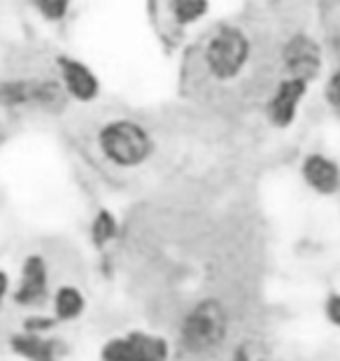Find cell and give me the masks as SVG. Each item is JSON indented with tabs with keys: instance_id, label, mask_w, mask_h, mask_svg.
Returning <instances> with one entry per match:
<instances>
[{
	"instance_id": "cell-1",
	"label": "cell",
	"mask_w": 340,
	"mask_h": 361,
	"mask_svg": "<svg viewBox=\"0 0 340 361\" xmlns=\"http://www.w3.org/2000/svg\"><path fill=\"white\" fill-rule=\"evenodd\" d=\"M96 147L114 168H138L154 152V137L140 121L112 119L98 128Z\"/></svg>"
},
{
	"instance_id": "cell-2",
	"label": "cell",
	"mask_w": 340,
	"mask_h": 361,
	"mask_svg": "<svg viewBox=\"0 0 340 361\" xmlns=\"http://www.w3.org/2000/svg\"><path fill=\"white\" fill-rule=\"evenodd\" d=\"M252 59V42L243 28L238 26H219L207 37L200 51L205 75L214 82H233L247 71Z\"/></svg>"
},
{
	"instance_id": "cell-3",
	"label": "cell",
	"mask_w": 340,
	"mask_h": 361,
	"mask_svg": "<svg viewBox=\"0 0 340 361\" xmlns=\"http://www.w3.org/2000/svg\"><path fill=\"white\" fill-rule=\"evenodd\" d=\"M322 47L312 35L296 33L282 44V68L287 78L312 82L322 71Z\"/></svg>"
},
{
	"instance_id": "cell-4",
	"label": "cell",
	"mask_w": 340,
	"mask_h": 361,
	"mask_svg": "<svg viewBox=\"0 0 340 361\" xmlns=\"http://www.w3.org/2000/svg\"><path fill=\"white\" fill-rule=\"evenodd\" d=\"M308 84L310 82L298 80V78L280 80V84L273 89V96L268 98V107H266L270 124L277 128H287L293 124V119H296V114H298V105L303 103V98H305Z\"/></svg>"
},
{
	"instance_id": "cell-5",
	"label": "cell",
	"mask_w": 340,
	"mask_h": 361,
	"mask_svg": "<svg viewBox=\"0 0 340 361\" xmlns=\"http://www.w3.org/2000/svg\"><path fill=\"white\" fill-rule=\"evenodd\" d=\"M224 334V312L214 303H203L189 314L184 324V341L191 350L212 348Z\"/></svg>"
},
{
	"instance_id": "cell-6",
	"label": "cell",
	"mask_w": 340,
	"mask_h": 361,
	"mask_svg": "<svg viewBox=\"0 0 340 361\" xmlns=\"http://www.w3.org/2000/svg\"><path fill=\"white\" fill-rule=\"evenodd\" d=\"M59 66V80H61V87L71 98L80 103H89L94 101L100 91V84L98 78L94 75V71L82 63V61L71 59V56H61L56 61Z\"/></svg>"
},
{
	"instance_id": "cell-7",
	"label": "cell",
	"mask_w": 340,
	"mask_h": 361,
	"mask_svg": "<svg viewBox=\"0 0 340 361\" xmlns=\"http://www.w3.org/2000/svg\"><path fill=\"white\" fill-rule=\"evenodd\" d=\"M105 361H166V345L159 338L128 336L110 343L105 350Z\"/></svg>"
},
{
	"instance_id": "cell-8",
	"label": "cell",
	"mask_w": 340,
	"mask_h": 361,
	"mask_svg": "<svg viewBox=\"0 0 340 361\" xmlns=\"http://www.w3.org/2000/svg\"><path fill=\"white\" fill-rule=\"evenodd\" d=\"M300 175H303L308 187L322 196H331L340 189L338 164L334 159H329L327 154H320V152H312V154H308L303 159Z\"/></svg>"
},
{
	"instance_id": "cell-9",
	"label": "cell",
	"mask_w": 340,
	"mask_h": 361,
	"mask_svg": "<svg viewBox=\"0 0 340 361\" xmlns=\"http://www.w3.org/2000/svg\"><path fill=\"white\" fill-rule=\"evenodd\" d=\"M44 264L42 259H28L26 266H24V282H21V289L17 294V301L19 303H33L37 301L42 294H44Z\"/></svg>"
},
{
	"instance_id": "cell-10",
	"label": "cell",
	"mask_w": 340,
	"mask_h": 361,
	"mask_svg": "<svg viewBox=\"0 0 340 361\" xmlns=\"http://www.w3.org/2000/svg\"><path fill=\"white\" fill-rule=\"evenodd\" d=\"M82 294L73 287H63L56 296V312L61 319H73L82 312Z\"/></svg>"
},
{
	"instance_id": "cell-11",
	"label": "cell",
	"mask_w": 340,
	"mask_h": 361,
	"mask_svg": "<svg viewBox=\"0 0 340 361\" xmlns=\"http://www.w3.org/2000/svg\"><path fill=\"white\" fill-rule=\"evenodd\" d=\"M205 12H207L205 0H177L173 5V14H175L177 24H191V21H198Z\"/></svg>"
},
{
	"instance_id": "cell-12",
	"label": "cell",
	"mask_w": 340,
	"mask_h": 361,
	"mask_svg": "<svg viewBox=\"0 0 340 361\" xmlns=\"http://www.w3.org/2000/svg\"><path fill=\"white\" fill-rule=\"evenodd\" d=\"M35 7L47 21H61L71 10V0H35Z\"/></svg>"
},
{
	"instance_id": "cell-13",
	"label": "cell",
	"mask_w": 340,
	"mask_h": 361,
	"mask_svg": "<svg viewBox=\"0 0 340 361\" xmlns=\"http://www.w3.org/2000/svg\"><path fill=\"white\" fill-rule=\"evenodd\" d=\"M17 350L21 352V355H26L35 361H49V357H51L49 345L44 341H37V338H24V341H19Z\"/></svg>"
},
{
	"instance_id": "cell-14",
	"label": "cell",
	"mask_w": 340,
	"mask_h": 361,
	"mask_svg": "<svg viewBox=\"0 0 340 361\" xmlns=\"http://www.w3.org/2000/svg\"><path fill=\"white\" fill-rule=\"evenodd\" d=\"M324 96H327L329 107L336 114H340V68L331 73V78L327 82V89H324Z\"/></svg>"
},
{
	"instance_id": "cell-15",
	"label": "cell",
	"mask_w": 340,
	"mask_h": 361,
	"mask_svg": "<svg viewBox=\"0 0 340 361\" xmlns=\"http://www.w3.org/2000/svg\"><path fill=\"white\" fill-rule=\"evenodd\" d=\"M94 235H96V240H100V243L114 235V219L107 212H100V217L94 221Z\"/></svg>"
},
{
	"instance_id": "cell-16",
	"label": "cell",
	"mask_w": 340,
	"mask_h": 361,
	"mask_svg": "<svg viewBox=\"0 0 340 361\" xmlns=\"http://www.w3.org/2000/svg\"><path fill=\"white\" fill-rule=\"evenodd\" d=\"M327 312H329L331 322H336V324L340 326V296H334V298H331Z\"/></svg>"
},
{
	"instance_id": "cell-17",
	"label": "cell",
	"mask_w": 340,
	"mask_h": 361,
	"mask_svg": "<svg viewBox=\"0 0 340 361\" xmlns=\"http://www.w3.org/2000/svg\"><path fill=\"white\" fill-rule=\"evenodd\" d=\"M5 289H7V275H5V273H0V298H3Z\"/></svg>"
}]
</instances>
